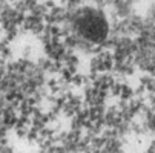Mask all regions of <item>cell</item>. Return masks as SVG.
Masks as SVG:
<instances>
[{"label":"cell","mask_w":155,"mask_h":153,"mask_svg":"<svg viewBox=\"0 0 155 153\" xmlns=\"http://www.w3.org/2000/svg\"><path fill=\"white\" fill-rule=\"evenodd\" d=\"M77 28L84 38L91 41H101L107 35L106 20L97 12L83 14L77 21Z\"/></svg>","instance_id":"6da1fadb"}]
</instances>
